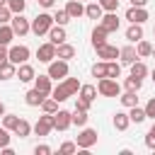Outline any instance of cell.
Segmentation results:
<instances>
[{"mask_svg":"<svg viewBox=\"0 0 155 155\" xmlns=\"http://www.w3.org/2000/svg\"><path fill=\"white\" fill-rule=\"evenodd\" d=\"M78 90H80V80H78V78H63V80H58V85L51 90V97H53L56 102H65V99L75 97Z\"/></svg>","mask_w":155,"mask_h":155,"instance_id":"cell-1","label":"cell"},{"mask_svg":"<svg viewBox=\"0 0 155 155\" xmlns=\"http://www.w3.org/2000/svg\"><path fill=\"white\" fill-rule=\"evenodd\" d=\"M53 27V17L48 15V12H39L34 19H31V31L36 34V36H44V34H48V29Z\"/></svg>","mask_w":155,"mask_h":155,"instance_id":"cell-2","label":"cell"},{"mask_svg":"<svg viewBox=\"0 0 155 155\" xmlns=\"http://www.w3.org/2000/svg\"><path fill=\"white\" fill-rule=\"evenodd\" d=\"M97 92H99L102 97H119V94H121V85H119V80H114V78H99Z\"/></svg>","mask_w":155,"mask_h":155,"instance_id":"cell-3","label":"cell"},{"mask_svg":"<svg viewBox=\"0 0 155 155\" xmlns=\"http://www.w3.org/2000/svg\"><path fill=\"white\" fill-rule=\"evenodd\" d=\"M75 145H78V150H90L92 145H97V131L94 128H82L75 138Z\"/></svg>","mask_w":155,"mask_h":155,"instance_id":"cell-4","label":"cell"},{"mask_svg":"<svg viewBox=\"0 0 155 155\" xmlns=\"http://www.w3.org/2000/svg\"><path fill=\"white\" fill-rule=\"evenodd\" d=\"M29 56H31V51H29L24 44H17V46L7 48V61H10V63H15V65L27 63V61H29Z\"/></svg>","mask_w":155,"mask_h":155,"instance_id":"cell-5","label":"cell"},{"mask_svg":"<svg viewBox=\"0 0 155 155\" xmlns=\"http://www.w3.org/2000/svg\"><path fill=\"white\" fill-rule=\"evenodd\" d=\"M51 80H63V78H68V61H63V58H53L51 63H48V73H46Z\"/></svg>","mask_w":155,"mask_h":155,"instance_id":"cell-6","label":"cell"},{"mask_svg":"<svg viewBox=\"0 0 155 155\" xmlns=\"http://www.w3.org/2000/svg\"><path fill=\"white\" fill-rule=\"evenodd\" d=\"M10 27H12L15 36H24V34H29V31H31V22H29L24 15H12Z\"/></svg>","mask_w":155,"mask_h":155,"instance_id":"cell-7","label":"cell"},{"mask_svg":"<svg viewBox=\"0 0 155 155\" xmlns=\"http://www.w3.org/2000/svg\"><path fill=\"white\" fill-rule=\"evenodd\" d=\"M70 126H73V111L58 109V111L53 114V128H56V131H68Z\"/></svg>","mask_w":155,"mask_h":155,"instance_id":"cell-8","label":"cell"},{"mask_svg":"<svg viewBox=\"0 0 155 155\" xmlns=\"http://www.w3.org/2000/svg\"><path fill=\"white\" fill-rule=\"evenodd\" d=\"M31 131H34L36 136H48V133L53 131V114H44V116H39V121L31 126Z\"/></svg>","mask_w":155,"mask_h":155,"instance_id":"cell-9","label":"cell"},{"mask_svg":"<svg viewBox=\"0 0 155 155\" xmlns=\"http://www.w3.org/2000/svg\"><path fill=\"white\" fill-rule=\"evenodd\" d=\"M119 17H116V12H107V15H102L99 17V27L107 31V34H114V31H119Z\"/></svg>","mask_w":155,"mask_h":155,"instance_id":"cell-10","label":"cell"},{"mask_svg":"<svg viewBox=\"0 0 155 155\" xmlns=\"http://www.w3.org/2000/svg\"><path fill=\"white\" fill-rule=\"evenodd\" d=\"M126 19H128L131 24H143V22L148 19V10H145V7H133V5H131V7L126 10Z\"/></svg>","mask_w":155,"mask_h":155,"instance_id":"cell-11","label":"cell"},{"mask_svg":"<svg viewBox=\"0 0 155 155\" xmlns=\"http://www.w3.org/2000/svg\"><path fill=\"white\" fill-rule=\"evenodd\" d=\"M36 58H39L41 63H51V61L56 58V46H53L51 41H46V44H41V46L36 48Z\"/></svg>","mask_w":155,"mask_h":155,"instance_id":"cell-12","label":"cell"},{"mask_svg":"<svg viewBox=\"0 0 155 155\" xmlns=\"http://www.w3.org/2000/svg\"><path fill=\"white\" fill-rule=\"evenodd\" d=\"M94 51H97V58H102V61H116L119 58V48L111 46V44H102Z\"/></svg>","mask_w":155,"mask_h":155,"instance_id":"cell-13","label":"cell"},{"mask_svg":"<svg viewBox=\"0 0 155 155\" xmlns=\"http://www.w3.org/2000/svg\"><path fill=\"white\" fill-rule=\"evenodd\" d=\"M119 61H121L124 65H131L133 61H138V53H136V46H133V44H128V46H124V48H119Z\"/></svg>","mask_w":155,"mask_h":155,"instance_id":"cell-14","label":"cell"},{"mask_svg":"<svg viewBox=\"0 0 155 155\" xmlns=\"http://www.w3.org/2000/svg\"><path fill=\"white\" fill-rule=\"evenodd\" d=\"M15 78H19V82H31V80L36 78V73H34V68H31L29 63H19Z\"/></svg>","mask_w":155,"mask_h":155,"instance_id":"cell-15","label":"cell"},{"mask_svg":"<svg viewBox=\"0 0 155 155\" xmlns=\"http://www.w3.org/2000/svg\"><path fill=\"white\" fill-rule=\"evenodd\" d=\"M48 41H51L53 46L63 44V41H65V27H61V24H53V27L48 29Z\"/></svg>","mask_w":155,"mask_h":155,"instance_id":"cell-16","label":"cell"},{"mask_svg":"<svg viewBox=\"0 0 155 155\" xmlns=\"http://www.w3.org/2000/svg\"><path fill=\"white\" fill-rule=\"evenodd\" d=\"M65 12L70 15V19H80V17L85 15V5H82L80 0H68V5H65Z\"/></svg>","mask_w":155,"mask_h":155,"instance_id":"cell-17","label":"cell"},{"mask_svg":"<svg viewBox=\"0 0 155 155\" xmlns=\"http://www.w3.org/2000/svg\"><path fill=\"white\" fill-rule=\"evenodd\" d=\"M73 56H75V46H73V44H65V41H63V44H58V46H56V58L70 61Z\"/></svg>","mask_w":155,"mask_h":155,"instance_id":"cell-18","label":"cell"},{"mask_svg":"<svg viewBox=\"0 0 155 155\" xmlns=\"http://www.w3.org/2000/svg\"><path fill=\"white\" fill-rule=\"evenodd\" d=\"M44 97H48V94H44V92H39V90L34 87V90H29V92L24 94V102H27L29 107H41Z\"/></svg>","mask_w":155,"mask_h":155,"instance_id":"cell-19","label":"cell"},{"mask_svg":"<svg viewBox=\"0 0 155 155\" xmlns=\"http://www.w3.org/2000/svg\"><path fill=\"white\" fill-rule=\"evenodd\" d=\"M34 87L39 90V92H44V94H51V78L48 75H39V78H34Z\"/></svg>","mask_w":155,"mask_h":155,"instance_id":"cell-20","label":"cell"},{"mask_svg":"<svg viewBox=\"0 0 155 155\" xmlns=\"http://www.w3.org/2000/svg\"><path fill=\"white\" fill-rule=\"evenodd\" d=\"M15 75H17V65L15 63H10V61L0 63V80H12Z\"/></svg>","mask_w":155,"mask_h":155,"instance_id":"cell-21","label":"cell"},{"mask_svg":"<svg viewBox=\"0 0 155 155\" xmlns=\"http://www.w3.org/2000/svg\"><path fill=\"white\" fill-rule=\"evenodd\" d=\"M126 39H128L131 44L140 41V39H143V24H131V27L126 29Z\"/></svg>","mask_w":155,"mask_h":155,"instance_id":"cell-22","label":"cell"},{"mask_svg":"<svg viewBox=\"0 0 155 155\" xmlns=\"http://www.w3.org/2000/svg\"><path fill=\"white\" fill-rule=\"evenodd\" d=\"M128 124H131V119H128L126 111H116V114H114V128H116V131H126Z\"/></svg>","mask_w":155,"mask_h":155,"instance_id":"cell-23","label":"cell"},{"mask_svg":"<svg viewBox=\"0 0 155 155\" xmlns=\"http://www.w3.org/2000/svg\"><path fill=\"white\" fill-rule=\"evenodd\" d=\"M15 136H19V138H29V136H31V124H29L27 119H19L17 126H15Z\"/></svg>","mask_w":155,"mask_h":155,"instance_id":"cell-24","label":"cell"},{"mask_svg":"<svg viewBox=\"0 0 155 155\" xmlns=\"http://www.w3.org/2000/svg\"><path fill=\"white\" fill-rule=\"evenodd\" d=\"M102 15H104V10H102L99 2H90V5H85V17H90V19H99Z\"/></svg>","mask_w":155,"mask_h":155,"instance_id":"cell-25","label":"cell"},{"mask_svg":"<svg viewBox=\"0 0 155 155\" xmlns=\"http://www.w3.org/2000/svg\"><path fill=\"white\" fill-rule=\"evenodd\" d=\"M136 53H138V58H148V56L153 53V44H150V41H145V39L136 41Z\"/></svg>","mask_w":155,"mask_h":155,"instance_id":"cell-26","label":"cell"},{"mask_svg":"<svg viewBox=\"0 0 155 155\" xmlns=\"http://www.w3.org/2000/svg\"><path fill=\"white\" fill-rule=\"evenodd\" d=\"M128 119H131V124H143L148 116H145V109L143 107H131V111H128Z\"/></svg>","mask_w":155,"mask_h":155,"instance_id":"cell-27","label":"cell"},{"mask_svg":"<svg viewBox=\"0 0 155 155\" xmlns=\"http://www.w3.org/2000/svg\"><path fill=\"white\" fill-rule=\"evenodd\" d=\"M102 44H107V31L97 24V27L92 29V46L97 48V46H102Z\"/></svg>","mask_w":155,"mask_h":155,"instance_id":"cell-28","label":"cell"},{"mask_svg":"<svg viewBox=\"0 0 155 155\" xmlns=\"http://www.w3.org/2000/svg\"><path fill=\"white\" fill-rule=\"evenodd\" d=\"M131 75L143 80V78L148 75V68H145V63H143V61H133V63H131Z\"/></svg>","mask_w":155,"mask_h":155,"instance_id":"cell-29","label":"cell"},{"mask_svg":"<svg viewBox=\"0 0 155 155\" xmlns=\"http://www.w3.org/2000/svg\"><path fill=\"white\" fill-rule=\"evenodd\" d=\"M12 39H15V31H12V27L10 24H0V44H12Z\"/></svg>","mask_w":155,"mask_h":155,"instance_id":"cell-30","label":"cell"},{"mask_svg":"<svg viewBox=\"0 0 155 155\" xmlns=\"http://www.w3.org/2000/svg\"><path fill=\"white\" fill-rule=\"evenodd\" d=\"M78 92H80L78 97H85V99H90V102H94V97H97V87H94V85H80Z\"/></svg>","mask_w":155,"mask_h":155,"instance_id":"cell-31","label":"cell"},{"mask_svg":"<svg viewBox=\"0 0 155 155\" xmlns=\"http://www.w3.org/2000/svg\"><path fill=\"white\" fill-rule=\"evenodd\" d=\"M119 99H121V104H124L126 109H131V107H136V104H138V97H136V92H131V90H126Z\"/></svg>","mask_w":155,"mask_h":155,"instance_id":"cell-32","label":"cell"},{"mask_svg":"<svg viewBox=\"0 0 155 155\" xmlns=\"http://www.w3.org/2000/svg\"><path fill=\"white\" fill-rule=\"evenodd\" d=\"M124 87H126V90H131V92H138V90L143 87V80H140V78H133V75H128V78L124 80Z\"/></svg>","mask_w":155,"mask_h":155,"instance_id":"cell-33","label":"cell"},{"mask_svg":"<svg viewBox=\"0 0 155 155\" xmlns=\"http://www.w3.org/2000/svg\"><path fill=\"white\" fill-rule=\"evenodd\" d=\"M41 109H44V114H56V111H58V102H56L53 97H44Z\"/></svg>","mask_w":155,"mask_h":155,"instance_id":"cell-34","label":"cell"},{"mask_svg":"<svg viewBox=\"0 0 155 155\" xmlns=\"http://www.w3.org/2000/svg\"><path fill=\"white\" fill-rule=\"evenodd\" d=\"M7 7L12 15H22L27 10V0H7Z\"/></svg>","mask_w":155,"mask_h":155,"instance_id":"cell-35","label":"cell"},{"mask_svg":"<svg viewBox=\"0 0 155 155\" xmlns=\"http://www.w3.org/2000/svg\"><path fill=\"white\" fill-rule=\"evenodd\" d=\"M107 78H121V65L116 61H107Z\"/></svg>","mask_w":155,"mask_h":155,"instance_id":"cell-36","label":"cell"},{"mask_svg":"<svg viewBox=\"0 0 155 155\" xmlns=\"http://www.w3.org/2000/svg\"><path fill=\"white\" fill-rule=\"evenodd\" d=\"M87 124V111H82V109H75L73 111V126H85Z\"/></svg>","mask_w":155,"mask_h":155,"instance_id":"cell-37","label":"cell"},{"mask_svg":"<svg viewBox=\"0 0 155 155\" xmlns=\"http://www.w3.org/2000/svg\"><path fill=\"white\" fill-rule=\"evenodd\" d=\"M17 121H19V116H17V114H2V126H5L7 131H15Z\"/></svg>","mask_w":155,"mask_h":155,"instance_id":"cell-38","label":"cell"},{"mask_svg":"<svg viewBox=\"0 0 155 155\" xmlns=\"http://www.w3.org/2000/svg\"><path fill=\"white\" fill-rule=\"evenodd\" d=\"M70 22V15L65 12V10H58L56 15H53V24H61V27H65Z\"/></svg>","mask_w":155,"mask_h":155,"instance_id":"cell-39","label":"cell"},{"mask_svg":"<svg viewBox=\"0 0 155 155\" xmlns=\"http://www.w3.org/2000/svg\"><path fill=\"white\" fill-rule=\"evenodd\" d=\"M92 75L94 78H107V61H99L92 65Z\"/></svg>","mask_w":155,"mask_h":155,"instance_id":"cell-40","label":"cell"},{"mask_svg":"<svg viewBox=\"0 0 155 155\" xmlns=\"http://www.w3.org/2000/svg\"><path fill=\"white\" fill-rule=\"evenodd\" d=\"M58 153H63V155H70V153H78V145H75V140H65L61 148H58Z\"/></svg>","mask_w":155,"mask_h":155,"instance_id":"cell-41","label":"cell"},{"mask_svg":"<svg viewBox=\"0 0 155 155\" xmlns=\"http://www.w3.org/2000/svg\"><path fill=\"white\" fill-rule=\"evenodd\" d=\"M99 5H102L104 12H116L119 10V0H99Z\"/></svg>","mask_w":155,"mask_h":155,"instance_id":"cell-42","label":"cell"},{"mask_svg":"<svg viewBox=\"0 0 155 155\" xmlns=\"http://www.w3.org/2000/svg\"><path fill=\"white\" fill-rule=\"evenodd\" d=\"M12 19V12H10V7L7 5H0V24H7Z\"/></svg>","mask_w":155,"mask_h":155,"instance_id":"cell-43","label":"cell"},{"mask_svg":"<svg viewBox=\"0 0 155 155\" xmlns=\"http://www.w3.org/2000/svg\"><path fill=\"white\" fill-rule=\"evenodd\" d=\"M143 109H145V116H148V119H155V97H150Z\"/></svg>","mask_w":155,"mask_h":155,"instance_id":"cell-44","label":"cell"},{"mask_svg":"<svg viewBox=\"0 0 155 155\" xmlns=\"http://www.w3.org/2000/svg\"><path fill=\"white\" fill-rule=\"evenodd\" d=\"M90 107H92V102H90V99H85V97H78V99H75V109H82V111H87Z\"/></svg>","mask_w":155,"mask_h":155,"instance_id":"cell-45","label":"cell"},{"mask_svg":"<svg viewBox=\"0 0 155 155\" xmlns=\"http://www.w3.org/2000/svg\"><path fill=\"white\" fill-rule=\"evenodd\" d=\"M5 145H10V131L5 126H0V148H5Z\"/></svg>","mask_w":155,"mask_h":155,"instance_id":"cell-46","label":"cell"},{"mask_svg":"<svg viewBox=\"0 0 155 155\" xmlns=\"http://www.w3.org/2000/svg\"><path fill=\"white\" fill-rule=\"evenodd\" d=\"M145 145H148L150 150H155V133H153V131L145 133Z\"/></svg>","mask_w":155,"mask_h":155,"instance_id":"cell-47","label":"cell"},{"mask_svg":"<svg viewBox=\"0 0 155 155\" xmlns=\"http://www.w3.org/2000/svg\"><path fill=\"white\" fill-rule=\"evenodd\" d=\"M34 153H36V155H51V148H48V145H36Z\"/></svg>","mask_w":155,"mask_h":155,"instance_id":"cell-48","label":"cell"},{"mask_svg":"<svg viewBox=\"0 0 155 155\" xmlns=\"http://www.w3.org/2000/svg\"><path fill=\"white\" fill-rule=\"evenodd\" d=\"M5 61H7V46L0 44V63H5Z\"/></svg>","mask_w":155,"mask_h":155,"instance_id":"cell-49","label":"cell"},{"mask_svg":"<svg viewBox=\"0 0 155 155\" xmlns=\"http://www.w3.org/2000/svg\"><path fill=\"white\" fill-rule=\"evenodd\" d=\"M131 5H133V7H145L148 0H131Z\"/></svg>","mask_w":155,"mask_h":155,"instance_id":"cell-50","label":"cell"},{"mask_svg":"<svg viewBox=\"0 0 155 155\" xmlns=\"http://www.w3.org/2000/svg\"><path fill=\"white\" fill-rule=\"evenodd\" d=\"M36 2H39L41 7H51V5H53V0H36Z\"/></svg>","mask_w":155,"mask_h":155,"instance_id":"cell-51","label":"cell"},{"mask_svg":"<svg viewBox=\"0 0 155 155\" xmlns=\"http://www.w3.org/2000/svg\"><path fill=\"white\" fill-rule=\"evenodd\" d=\"M2 114H5V104L0 102V116H2Z\"/></svg>","mask_w":155,"mask_h":155,"instance_id":"cell-52","label":"cell"},{"mask_svg":"<svg viewBox=\"0 0 155 155\" xmlns=\"http://www.w3.org/2000/svg\"><path fill=\"white\" fill-rule=\"evenodd\" d=\"M150 75H153V78H150V80H153V82H155V68H153V73H150Z\"/></svg>","mask_w":155,"mask_h":155,"instance_id":"cell-53","label":"cell"},{"mask_svg":"<svg viewBox=\"0 0 155 155\" xmlns=\"http://www.w3.org/2000/svg\"><path fill=\"white\" fill-rule=\"evenodd\" d=\"M150 131H153V133H155V124H153V126H150Z\"/></svg>","mask_w":155,"mask_h":155,"instance_id":"cell-54","label":"cell"},{"mask_svg":"<svg viewBox=\"0 0 155 155\" xmlns=\"http://www.w3.org/2000/svg\"><path fill=\"white\" fill-rule=\"evenodd\" d=\"M0 5H7V0H0Z\"/></svg>","mask_w":155,"mask_h":155,"instance_id":"cell-55","label":"cell"},{"mask_svg":"<svg viewBox=\"0 0 155 155\" xmlns=\"http://www.w3.org/2000/svg\"><path fill=\"white\" fill-rule=\"evenodd\" d=\"M150 56H155V46H153V53H150Z\"/></svg>","mask_w":155,"mask_h":155,"instance_id":"cell-56","label":"cell"},{"mask_svg":"<svg viewBox=\"0 0 155 155\" xmlns=\"http://www.w3.org/2000/svg\"><path fill=\"white\" fill-rule=\"evenodd\" d=\"M153 36H155V29H153Z\"/></svg>","mask_w":155,"mask_h":155,"instance_id":"cell-57","label":"cell"},{"mask_svg":"<svg viewBox=\"0 0 155 155\" xmlns=\"http://www.w3.org/2000/svg\"><path fill=\"white\" fill-rule=\"evenodd\" d=\"M80 2H82V0H80Z\"/></svg>","mask_w":155,"mask_h":155,"instance_id":"cell-58","label":"cell"}]
</instances>
